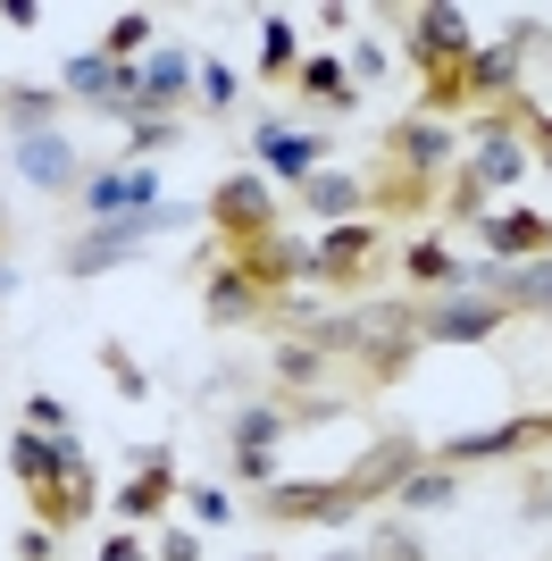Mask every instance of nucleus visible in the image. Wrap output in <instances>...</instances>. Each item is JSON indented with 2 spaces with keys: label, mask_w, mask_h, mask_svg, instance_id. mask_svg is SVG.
<instances>
[{
  "label": "nucleus",
  "mask_w": 552,
  "mask_h": 561,
  "mask_svg": "<svg viewBox=\"0 0 552 561\" xmlns=\"http://www.w3.org/2000/svg\"><path fill=\"white\" fill-rule=\"evenodd\" d=\"M260 302H268V285L234 260V268H202V310L209 328H243V319H260Z\"/></svg>",
  "instance_id": "13"
},
{
  "label": "nucleus",
  "mask_w": 552,
  "mask_h": 561,
  "mask_svg": "<svg viewBox=\"0 0 552 561\" xmlns=\"http://www.w3.org/2000/svg\"><path fill=\"white\" fill-rule=\"evenodd\" d=\"M101 360H110V377H117V394H126V402H135V394H151V369H135V352L117 344V335L101 344Z\"/></svg>",
  "instance_id": "33"
},
{
  "label": "nucleus",
  "mask_w": 552,
  "mask_h": 561,
  "mask_svg": "<svg viewBox=\"0 0 552 561\" xmlns=\"http://www.w3.org/2000/svg\"><path fill=\"white\" fill-rule=\"evenodd\" d=\"M268 369H276V386L285 394H301V411H326V377H335V352L326 344H310V335H285V344L268 352Z\"/></svg>",
  "instance_id": "9"
},
{
  "label": "nucleus",
  "mask_w": 552,
  "mask_h": 561,
  "mask_svg": "<svg viewBox=\"0 0 552 561\" xmlns=\"http://www.w3.org/2000/svg\"><path fill=\"white\" fill-rule=\"evenodd\" d=\"M234 469H243L252 486H276V453H234Z\"/></svg>",
  "instance_id": "37"
},
{
  "label": "nucleus",
  "mask_w": 552,
  "mask_h": 561,
  "mask_svg": "<svg viewBox=\"0 0 552 561\" xmlns=\"http://www.w3.org/2000/svg\"><path fill=\"white\" fill-rule=\"evenodd\" d=\"M9 469L43 494V486H59V478L84 469V445H76V436H50V445H43V436H9Z\"/></svg>",
  "instance_id": "15"
},
{
  "label": "nucleus",
  "mask_w": 552,
  "mask_h": 561,
  "mask_svg": "<svg viewBox=\"0 0 552 561\" xmlns=\"http://www.w3.org/2000/svg\"><path fill=\"white\" fill-rule=\"evenodd\" d=\"M536 34L544 25L536 18H519L503 34V43H485V50H469V68H460V84H469V101H510V84H519V59L536 50Z\"/></svg>",
  "instance_id": "5"
},
{
  "label": "nucleus",
  "mask_w": 552,
  "mask_h": 561,
  "mask_svg": "<svg viewBox=\"0 0 552 561\" xmlns=\"http://www.w3.org/2000/svg\"><path fill=\"white\" fill-rule=\"evenodd\" d=\"M402 277H411V285H444V294H469V260H452L436 234H411V252H402Z\"/></svg>",
  "instance_id": "23"
},
{
  "label": "nucleus",
  "mask_w": 552,
  "mask_h": 561,
  "mask_svg": "<svg viewBox=\"0 0 552 561\" xmlns=\"http://www.w3.org/2000/svg\"><path fill=\"white\" fill-rule=\"evenodd\" d=\"M478 243L503 260V268H528V260H552V218L544 210H503V218L485 210L478 218Z\"/></svg>",
  "instance_id": "10"
},
{
  "label": "nucleus",
  "mask_w": 552,
  "mask_h": 561,
  "mask_svg": "<svg viewBox=\"0 0 552 561\" xmlns=\"http://www.w3.org/2000/svg\"><path fill=\"white\" fill-rule=\"evenodd\" d=\"M25 420H34V427H68V402H50V394H34V402H25Z\"/></svg>",
  "instance_id": "39"
},
{
  "label": "nucleus",
  "mask_w": 552,
  "mask_h": 561,
  "mask_svg": "<svg viewBox=\"0 0 552 561\" xmlns=\"http://www.w3.org/2000/svg\"><path fill=\"white\" fill-rule=\"evenodd\" d=\"M510 310L503 302H469V294H444V302H418V344H485Z\"/></svg>",
  "instance_id": "6"
},
{
  "label": "nucleus",
  "mask_w": 552,
  "mask_h": 561,
  "mask_svg": "<svg viewBox=\"0 0 552 561\" xmlns=\"http://www.w3.org/2000/svg\"><path fill=\"white\" fill-rule=\"evenodd\" d=\"M469 50H478V34H469V18H460V9H411V59L427 76H460L469 68Z\"/></svg>",
  "instance_id": "4"
},
{
  "label": "nucleus",
  "mask_w": 552,
  "mask_h": 561,
  "mask_svg": "<svg viewBox=\"0 0 552 561\" xmlns=\"http://www.w3.org/2000/svg\"><path fill=\"white\" fill-rule=\"evenodd\" d=\"M452 210L460 218H485V185H478V176H460V185H452Z\"/></svg>",
  "instance_id": "38"
},
{
  "label": "nucleus",
  "mask_w": 552,
  "mask_h": 561,
  "mask_svg": "<svg viewBox=\"0 0 552 561\" xmlns=\"http://www.w3.org/2000/svg\"><path fill=\"white\" fill-rule=\"evenodd\" d=\"M160 561H202V537H193V528H168V537H160Z\"/></svg>",
  "instance_id": "36"
},
{
  "label": "nucleus",
  "mask_w": 552,
  "mask_h": 561,
  "mask_svg": "<svg viewBox=\"0 0 552 561\" xmlns=\"http://www.w3.org/2000/svg\"><path fill=\"white\" fill-rule=\"evenodd\" d=\"M9 168H18L25 185H43V193H59V185H76V142L68 135H34V142H9Z\"/></svg>",
  "instance_id": "18"
},
{
  "label": "nucleus",
  "mask_w": 552,
  "mask_h": 561,
  "mask_svg": "<svg viewBox=\"0 0 552 561\" xmlns=\"http://www.w3.org/2000/svg\"><path fill=\"white\" fill-rule=\"evenodd\" d=\"M176 503H184V512H193V519H202V528H227V519H234L227 486H176Z\"/></svg>",
  "instance_id": "32"
},
{
  "label": "nucleus",
  "mask_w": 552,
  "mask_h": 561,
  "mask_svg": "<svg viewBox=\"0 0 552 561\" xmlns=\"http://www.w3.org/2000/svg\"><path fill=\"white\" fill-rule=\"evenodd\" d=\"M168 494H176V461L151 445V453H135V478L117 486L110 512H117V519H160V512H168Z\"/></svg>",
  "instance_id": "16"
},
{
  "label": "nucleus",
  "mask_w": 552,
  "mask_h": 561,
  "mask_svg": "<svg viewBox=\"0 0 552 561\" xmlns=\"http://www.w3.org/2000/svg\"><path fill=\"white\" fill-rule=\"evenodd\" d=\"M101 561H142V537H135V528H126V537H110V545H101Z\"/></svg>",
  "instance_id": "40"
},
{
  "label": "nucleus",
  "mask_w": 552,
  "mask_h": 561,
  "mask_svg": "<svg viewBox=\"0 0 552 561\" xmlns=\"http://www.w3.org/2000/svg\"><path fill=\"white\" fill-rule=\"evenodd\" d=\"M528 436H552V411H519V420H503V427H478V436H444L427 461H444V469H469V461H503V453H519Z\"/></svg>",
  "instance_id": "7"
},
{
  "label": "nucleus",
  "mask_w": 552,
  "mask_h": 561,
  "mask_svg": "<svg viewBox=\"0 0 552 561\" xmlns=\"http://www.w3.org/2000/svg\"><path fill=\"white\" fill-rule=\"evenodd\" d=\"M193 84H202L209 110H234V68H227V59H202V68H193Z\"/></svg>",
  "instance_id": "34"
},
{
  "label": "nucleus",
  "mask_w": 552,
  "mask_h": 561,
  "mask_svg": "<svg viewBox=\"0 0 552 561\" xmlns=\"http://www.w3.org/2000/svg\"><path fill=\"white\" fill-rule=\"evenodd\" d=\"M193 84V59L184 50H142L135 59V117H168Z\"/></svg>",
  "instance_id": "14"
},
{
  "label": "nucleus",
  "mask_w": 552,
  "mask_h": 561,
  "mask_svg": "<svg viewBox=\"0 0 552 561\" xmlns=\"http://www.w3.org/2000/svg\"><path fill=\"white\" fill-rule=\"evenodd\" d=\"M418 461H427V453H418V436H386V445H368L360 461L344 469L352 503H393V486H402V478H411Z\"/></svg>",
  "instance_id": "8"
},
{
  "label": "nucleus",
  "mask_w": 552,
  "mask_h": 561,
  "mask_svg": "<svg viewBox=\"0 0 552 561\" xmlns=\"http://www.w3.org/2000/svg\"><path fill=\"white\" fill-rule=\"evenodd\" d=\"M142 43H151V18L142 9H126V18H110V34H101V59H117V68H135Z\"/></svg>",
  "instance_id": "28"
},
{
  "label": "nucleus",
  "mask_w": 552,
  "mask_h": 561,
  "mask_svg": "<svg viewBox=\"0 0 552 561\" xmlns=\"http://www.w3.org/2000/svg\"><path fill=\"white\" fill-rule=\"evenodd\" d=\"M326 561H360V553H326Z\"/></svg>",
  "instance_id": "42"
},
{
  "label": "nucleus",
  "mask_w": 552,
  "mask_h": 561,
  "mask_svg": "<svg viewBox=\"0 0 552 561\" xmlns=\"http://www.w3.org/2000/svg\"><path fill=\"white\" fill-rule=\"evenodd\" d=\"M193 218H209L202 202H160V210H135V218H101V227H84L59 252V268L68 277H101V268H126V260H142V243L168 227H193Z\"/></svg>",
  "instance_id": "1"
},
{
  "label": "nucleus",
  "mask_w": 552,
  "mask_h": 561,
  "mask_svg": "<svg viewBox=\"0 0 552 561\" xmlns=\"http://www.w3.org/2000/svg\"><path fill=\"white\" fill-rule=\"evenodd\" d=\"M168 142H176V117H135V126H126V160H151V151H168Z\"/></svg>",
  "instance_id": "31"
},
{
  "label": "nucleus",
  "mask_w": 552,
  "mask_h": 561,
  "mask_svg": "<svg viewBox=\"0 0 552 561\" xmlns=\"http://www.w3.org/2000/svg\"><path fill=\"white\" fill-rule=\"evenodd\" d=\"M18 553H25V561H50V528H25V537H18Z\"/></svg>",
  "instance_id": "41"
},
{
  "label": "nucleus",
  "mask_w": 552,
  "mask_h": 561,
  "mask_svg": "<svg viewBox=\"0 0 552 561\" xmlns=\"http://www.w3.org/2000/svg\"><path fill=\"white\" fill-rule=\"evenodd\" d=\"M76 210L101 227V218H135V210H160V168H135V160H117L101 168V176H84L76 185Z\"/></svg>",
  "instance_id": "3"
},
{
  "label": "nucleus",
  "mask_w": 552,
  "mask_h": 561,
  "mask_svg": "<svg viewBox=\"0 0 552 561\" xmlns=\"http://www.w3.org/2000/svg\"><path fill=\"white\" fill-rule=\"evenodd\" d=\"M252 142H260V160H268L276 176H285V185H310V176H319V160H326V135H301V126H276V117L260 126Z\"/></svg>",
  "instance_id": "17"
},
{
  "label": "nucleus",
  "mask_w": 552,
  "mask_h": 561,
  "mask_svg": "<svg viewBox=\"0 0 552 561\" xmlns=\"http://www.w3.org/2000/svg\"><path fill=\"white\" fill-rule=\"evenodd\" d=\"M0 117H9V142L59 135V93H43V84H9V93H0Z\"/></svg>",
  "instance_id": "22"
},
{
  "label": "nucleus",
  "mask_w": 552,
  "mask_h": 561,
  "mask_svg": "<svg viewBox=\"0 0 552 561\" xmlns=\"http://www.w3.org/2000/svg\"><path fill=\"white\" fill-rule=\"evenodd\" d=\"M301 202H310L326 227H352V218H360V202H368V185H360V176H335V168H319V176L301 185Z\"/></svg>",
  "instance_id": "24"
},
{
  "label": "nucleus",
  "mask_w": 552,
  "mask_h": 561,
  "mask_svg": "<svg viewBox=\"0 0 552 561\" xmlns=\"http://www.w3.org/2000/svg\"><path fill=\"white\" fill-rule=\"evenodd\" d=\"M285 436H294V411H285V402H243V411H234V453H276Z\"/></svg>",
  "instance_id": "25"
},
{
  "label": "nucleus",
  "mask_w": 552,
  "mask_h": 561,
  "mask_svg": "<svg viewBox=\"0 0 552 561\" xmlns=\"http://www.w3.org/2000/svg\"><path fill=\"white\" fill-rule=\"evenodd\" d=\"M452 494H460V469H444V461H418L411 478L393 486V503H402V519H411V512H444Z\"/></svg>",
  "instance_id": "26"
},
{
  "label": "nucleus",
  "mask_w": 552,
  "mask_h": 561,
  "mask_svg": "<svg viewBox=\"0 0 552 561\" xmlns=\"http://www.w3.org/2000/svg\"><path fill=\"white\" fill-rule=\"evenodd\" d=\"M243 268H252L260 285H268V302H276V285H294V277H319L310 268V243H294V234H260V243H243Z\"/></svg>",
  "instance_id": "19"
},
{
  "label": "nucleus",
  "mask_w": 552,
  "mask_h": 561,
  "mask_svg": "<svg viewBox=\"0 0 552 561\" xmlns=\"http://www.w3.org/2000/svg\"><path fill=\"white\" fill-rule=\"evenodd\" d=\"M202 210H209V234H227L234 252H243V243H260V234L276 227V185L260 168H234L227 185H209Z\"/></svg>",
  "instance_id": "2"
},
{
  "label": "nucleus",
  "mask_w": 552,
  "mask_h": 561,
  "mask_svg": "<svg viewBox=\"0 0 552 561\" xmlns=\"http://www.w3.org/2000/svg\"><path fill=\"white\" fill-rule=\"evenodd\" d=\"M260 68H268V76H294V68H301L294 18H260Z\"/></svg>",
  "instance_id": "29"
},
{
  "label": "nucleus",
  "mask_w": 552,
  "mask_h": 561,
  "mask_svg": "<svg viewBox=\"0 0 552 561\" xmlns=\"http://www.w3.org/2000/svg\"><path fill=\"white\" fill-rule=\"evenodd\" d=\"M260 512L285 528V519H326V528H352L360 519V503H352V486L344 478H319V486H268V503Z\"/></svg>",
  "instance_id": "11"
},
{
  "label": "nucleus",
  "mask_w": 552,
  "mask_h": 561,
  "mask_svg": "<svg viewBox=\"0 0 552 561\" xmlns=\"http://www.w3.org/2000/svg\"><path fill=\"white\" fill-rule=\"evenodd\" d=\"M368 260H377V227H368V218H352V227H326L319 243H310V268H319V277H360Z\"/></svg>",
  "instance_id": "20"
},
{
  "label": "nucleus",
  "mask_w": 552,
  "mask_h": 561,
  "mask_svg": "<svg viewBox=\"0 0 552 561\" xmlns=\"http://www.w3.org/2000/svg\"><path fill=\"white\" fill-rule=\"evenodd\" d=\"M386 151H393V160H411L418 176H427V168H444L460 151V135L444 126V117H402V126L386 135Z\"/></svg>",
  "instance_id": "21"
},
{
  "label": "nucleus",
  "mask_w": 552,
  "mask_h": 561,
  "mask_svg": "<svg viewBox=\"0 0 552 561\" xmlns=\"http://www.w3.org/2000/svg\"><path fill=\"white\" fill-rule=\"evenodd\" d=\"M68 93L135 126V68H117V59H101V50H76L68 59Z\"/></svg>",
  "instance_id": "12"
},
{
  "label": "nucleus",
  "mask_w": 552,
  "mask_h": 561,
  "mask_svg": "<svg viewBox=\"0 0 552 561\" xmlns=\"http://www.w3.org/2000/svg\"><path fill=\"white\" fill-rule=\"evenodd\" d=\"M503 310H552V260H528V268H510Z\"/></svg>",
  "instance_id": "30"
},
{
  "label": "nucleus",
  "mask_w": 552,
  "mask_h": 561,
  "mask_svg": "<svg viewBox=\"0 0 552 561\" xmlns=\"http://www.w3.org/2000/svg\"><path fill=\"white\" fill-rule=\"evenodd\" d=\"M519 512H528V519H552V469H536V478H528V494H519Z\"/></svg>",
  "instance_id": "35"
},
{
  "label": "nucleus",
  "mask_w": 552,
  "mask_h": 561,
  "mask_svg": "<svg viewBox=\"0 0 552 561\" xmlns=\"http://www.w3.org/2000/svg\"><path fill=\"white\" fill-rule=\"evenodd\" d=\"M294 84L319 101V110H352V76H344V59H326V50H319V59H301Z\"/></svg>",
  "instance_id": "27"
}]
</instances>
